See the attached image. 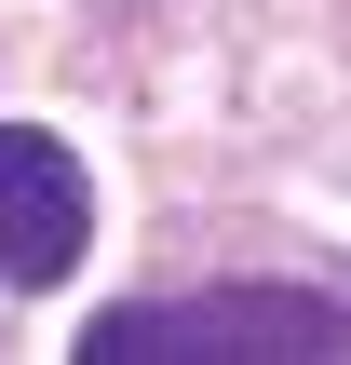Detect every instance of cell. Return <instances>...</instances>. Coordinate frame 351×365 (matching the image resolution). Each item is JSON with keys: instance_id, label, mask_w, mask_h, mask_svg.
I'll list each match as a JSON object with an SVG mask.
<instances>
[{"instance_id": "cell-1", "label": "cell", "mask_w": 351, "mask_h": 365, "mask_svg": "<svg viewBox=\"0 0 351 365\" xmlns=\"http://www.w3.org/2000/svg\"><path fill=\"white\" fill-rule=\"evenodd\" d=\"M325 352H351V298H311V284H203V298H135L81 325V365H325Z\"/></svg>"}, {"instance_id": "cell-2", "label": "cell", "mask_w": 351, "mask_h": 365, "mask_svg": "<svg viewBox=\"0 0 351 365\" xmlns=\"http://www.w3.org/2000/svg\"><path fill=\"white\" fill-rule=\"evenodd\" d=\"M81 244H95V190H81L68 135L0 122V284H14V298H41V284H68V271H81Z\"/></svg>"}]
</instances>
